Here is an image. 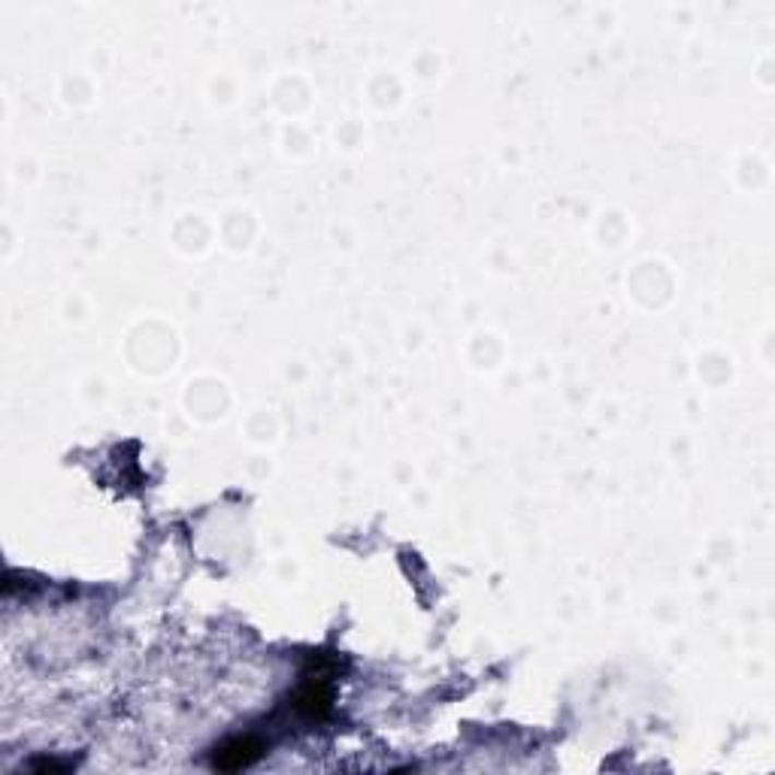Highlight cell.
I'll list each match as a JSON object with an SVG mask.
<instances>
[{"label":"cell","mask_w":775,"mask_h":775,"mask_svg":"<svg viewBox=\"0 0 775 775\" xmlns=\"http://www.w3.org/2000/svg\"><path fill=\"white\" fill-rule=\"evenodd\" d=\"M267 754V745L258 736H234L222 745L212 749V770H222V773H237L246 770L251 763H258Z\"/></svg>","instance_id":"1"}]
</instances>
